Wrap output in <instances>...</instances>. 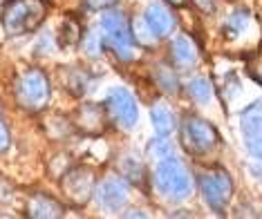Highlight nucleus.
I'll return each instance as SVG.
<instances>
[{
  "label": "nucleus",
  "instance_id": "1",
  "mask_svg": "<svg viewBox=\"0 0 262 219\" xmlns=\"http://www.w3.org/2000/svg\"><path fill=\"white\" fill-rule=\"evenodd\" d=\"M47 16L45 0H9L5 3L0 20H3L5 34L11 38L32 34L43 25Z\"/></svg>",
  "mask_w": 262,
  "mask_h": 219
},
{
  "label": "nucleus",
  "instance_id": "2",
  "mask_svg": "<svg viewBox=\"0 0 262 219\" xmlns=\"http://www.w3.org/2000/svg\"><path fill=\"white\" fill-rule=\"evenodd\" d=\"M152 183L157 188V192L168 201H184L193 190V181H190V173L184 165L182 159H177L175 155L157 161L152 175Z\"/></svg>",
  "mask_w": 262,
  "mask_h": 219
},
{
  "label": "nucleus",
  "instance_id": "3",
  "mask_svg": "<svg viewBox=\"0 0 262 219\" xmlns=\"http://www.w3.org/2000/svg\"><path fill=\"white\" fill-rule=\"evenodd\" d=\"M14 96H16V103H18L23 110L36 114V112L47 108V103H50V99H52L50 79H47L40 69H27V72H23L18 79H16Z\"/></svg>",
  "mask_w": 262,
  "mask_h": 219
},
{
  "label": "nucleus",
  "instance_id": "4",
  "mask_svg": "<svg viewBox=\"0 0 262 219\" xmlns=\"http://www.w3.org/2000/svg\"><path fill=\"white\" fill-rule=\"evenodd\" d=\"M180 141L184 150L193 157H204L213 148L217 145V130L208 121L200 119V116H184L182 128H180Z\"/></svg>",
  "mask_w": 262,
  "mask_h": 219
},
{
  "label": "nucleus",
  "instance_id": "5",
  "mask_svg": "<svg viewBox=\"0 0 262 219\" xmlns=\"http://www.w3.org/2000/svg\"><path fill=\"white\" fill-rule=\"evenodd\" d=\"M101 29H103V43L115 52V56L121 61H133V34L126 16L121 11H105L101 16Z\"/></svg>",
  "mask_w": 262,
  "mask_h": 219
},
{
  "label": "nucleus",
  "instance_id": "6",
  "mask_svg": "<svg viewBox=\"0 0 262 219\" xmlns=\"http://www.w3.org/2000/svg\"><path fill=\"white\" fill-rule=\"evenodd\" d=\"M198 183H200V190H202V197H204L206 206L211 210H215L217 215H222L226 204L233 197V181H231V175L226 173L224 168H211L200 175Z\"/></svg>",
  "mask_w": 262,
  "mask_h": 219
},
{
  "label": "nucleus",
  "instance_id": "7",
  "mask_svg": "<svg viewBox=\"0 0 262 219\" xmlns=\"http://www.w3.org/2000/svg\"><path fill=\"white\" fill-rule=\"evenodd\" d=\"M105 110L121 130H133L139 121L137 101L126 87H112L108 92V99H105Z\"/></svg>",
  "mask_w": 262,
  "mask_h": 219
},
{
  "label": "nucleus",
  "instance_id": "8",
  "mask_svg": "<svg viewBox=\"0 0 262 219\" xmlns=\"http://www.w3.org/2000/svg\"><path fill=\"white\" fill-rule=\"evenodd\" d=\"M94 186H97L94 170L85 168V165H76V168L68 170V173L63 175V181H61L65 197H68V201H72V204H76V206L85 204V201L92 197Z\"/></svg>",
  "mask_w": 262,
  "mask_h": 219
},
{
  "label": "nucleus",
  "instance_id": "9",
  "mask_svg": "<svg viewBox=\"0 0 262 219\" xmlns=\"http://www.w3.org/2000/svg\"><path fill=\"white\" fill-rule=\"evenodd\" d=\"M240 132L247 152L255 161L260 159V145H262V114H260V101H253L251 105H247V110H242L240 114Z\"/></svg>",
  "mask_w": 262,
  "mask_h": 219
},
{
  "label": "nucleus",
  "instance_id": "10",
  "mask_svg": "<svg viewBox=\"0 0 262 219\" xmlns=\"http://www.w3.org/2000/svg\"><path fill=\"white\" fill-rule=\"evenodd\" d=\"M92 197L97 199L101 208L117 212L128 201V181L123 177H108V179H103L94 186Z\"/></svg>",
  "mask_w": 262,
  "mask_h": 219
},
{
  "label": "nucleus",
  "instance_id": "11",
  "mask_svg": "<svg viewBox=\"0 0 262 219\" xmlns=\"http://www.w3.org/2000/svg\"><path fill=\"white\" fill-rule=\"evenodd\" d=\"M144 20L157 38H166L172 32V27H175V18H172L170 9L166 5L157 3V0L148 3V7L144 11Z\"/></svg>",
  "mask_w": 262,
  "mask_h": 219
},
{
  "label": "nucleus",
  "instance_id": "12",
  "mask_svg": "<svg viewBox=\"0 0 262 219\" xmlns=\"http://www.w3.org/2000/svg\"><path fill=\"white\" fill-rule=\"evenodd\" d=\"M27 215L34 219H58L65 215V208L63 204H58L56 199L47 197V194H36V197L29 199Z\"/></svg>",
  "mask_w": 262,
  "mask_h": 219
},
{
  "label": "nucleus",
  "instance_id": "13",
  "mask_svg": "<svg viewBox=\"0 0 262 219\" xmlns=\"http://www.w3.org/2000/svg\"><path fill=\"white\" fill-rule=\"evenodd\" d=\"M170 58L180 67H190L198 63V47L188 36H177L170 43Z\"/></svg>",
  "mask_w": 262,
  "mask_h": 219
},
{
  "label": "nucleus",
  "instance_id": "14",
  "mask_svg": "<svg viewBox=\"0 0 262 219\" xmlns=\"http://www.w3.org/2000/svg\"><path fill=\"white\" fill-rule=\"evenodd\" d=\"M103 121H105V112L99 105H92V103H85L79 110V114H76V123L85 132H99L103 128Z\"/></svg>",
  "mask_w": 262,
  "mask_h": 219
},
{
  "label": "nucleus",
  "instance_id": "15",
  "mask_svg": "<svg viewBox=\"0 0 262 219\" xmlns=\"http://www.w3.org/2000/svg\"><path fill=\"white\" fill-rule=\"evenodd\" d=\"M150 121H152V128L157 134L162 137H168V134L175 130V116L172 112L166 108L164 103H155L152 110H150Z\"/></svg>",
  "mask_w": 262,
  "mask_h": 219
},
{
  "label": "nucleus",
  "instance_id": "16",
  "mask_svg": "<svg viewBox=\"0 0 262 219\" xmlns=\"http://www.w3.org/2000/svg\"><path fill=\"white\" fill-rule=\"evenodd\" d=\"M249 27V9H235L233 14L226 18L224 22V34L229 38H237L240 34H244V29Z\"/></svg>",
  "mask_w": 262,
  "mask_h": 219
},
{
  "label": "nucleus",
  "instance_id": "17",
  "mask_svg": "<svg viewBox=\"0 0 262 219\" xmlns=\"http://www.w3.org/2000/svg\"><path fill=\"white\" fill-rule=\"evenodd\" d=\"M186 92H188V96L193 99V101H198V103H208V101H211V96H213V85H211V83H208L206 79L198 76V79L188 81Z\"/></svg>",
  "mask_w": 262,
  "mask_h": 219
},
{
  "label": "nucleus",
  "instance_id": "18",
  "mask_svg": "<svg viewBox=\"0 0 262 219\" xmlns=\"http://www.w3.org/2000/svg\"><path fill=\"white\" fill-rule=\"evenodd\" d=\"M155 81H157V85L162 87L164 92H168V94L180 92V81H177L175 69L166 67V65H159V67H155Z\"/></svg>",
  "mask_w": 262,
  "mask_h": 219
},
{
  "label": "nucleus",
  "instance_id": "19",
  "mask_svg": "<svg viewBox=\"0 0 262 219\" xmlns=\"http://www.w3.org/2000/svg\"><path fill=\"white\" fill-rule=\"evenodd\" d=\"M130 34H133V38L137 40V43L144 45V47H152V45L159 40V38L150 32V27L146 25L144 16H137V18L133 20V29H130Z\"/></svg>",
  "mask_w": 262,
  "mask_h": 219
},
{
  "label": "nucleus",
  "instance_id": "20",
  "mask_svg": "<svg viewBox=\"0 0 262 219\" xmlns=\"http://www.w3.org/2000/svg\"><path fill=\"white\" fill-rule=\"evenodd\" d=\"M146 155L150 157V159H155V161H162V159H166V157L172 155V143H170V141L166 139V137H162V134H159L157 139H152L150 143H148Z\"/></svg>",
  "mask_w": 262,
  "mask_h": 219
},
{
  "label": "nucleus",
  "instance_id": "21",
  "mask_svg": "<svg viewBox=\"0 0 262 219\" xmlns=\"http://www.w3.org/2000/svg\"><path fill=\"white\" fill-rule=\"evenodd\" d=\"M81 45H83V52H85L90 58H97L103 50V36L97 32H85L81 36Z\"/></svg>",
  "mask_w": 262,
  "mask_h": 219
},
{
  "label": "nucleus",
  "instance_id": "22",
  "mask_svg": "<svg viewBox=\"0 0 262 219\" xmlns=\"http://www.w3.org/2000/svg\"><path fill=\"white\" fill-rule=\"evenodd\" d=\"M11 145V137H9V130L5 126L3 121H0V155H5V152L9 150Z\"/></svg>",
  "mask_w": 262,
  "mask_h": 219
},
{
  "label": "nucleus",
  "instance_id": "23",
  "mask_svg": "<svg viewBox=\"0 0 262 219\" xmlns=\"http://www.w3.org/2000/svg\"><path fill=\"white\" fill-rule=\"evenodd\" d=\"M117 0H85V5L90 9H105V7H112Z\"/></svg>",
  "mask_w": 262,
  "mask_h": 219
},
{
  "label": "nucleus",
  "instance_id": "24",
  "mask_svg": "<svg viewBox=\"0 0 262 219\" xmlns=\"http://www.w3.org/2000/svg\"><path fill=\"white\" fill-rule=\"evenodd\" d=\"M202 11H213V0H193Z\"/></svg>",
  "mask_w": 262,
  "mask_h": 219
},
{
  "label": "nucleus",
  "instance_id": "25",
  "mask_svg": "<svg viewBox=\"0 0 262 219\" xmlns=\"http://www.w3.org/2000/svg\"><path fill=\"white\" fill-rule=\"evenodd\" d=\"M123 217H146V212H144V210H130V212H126Z\"/></svg>",
  "mask_w": 262,
  "mask_h": 219
},
{
  "label": "nucleus",
  "instance_id": "26",
  "mask_svg": "<svg viewBox=\"0 0 262 219\" xmlns=\"http://www.w3.org/2000/svg\"><path fill=\"white\" fill-rule=\"evenodd\" d=\"M168 3H172V5H177V7H180V5H184V0H168Z\"/></svg>",
  "mask_w": 262,
  "mask_h": 219
}]
</instances>
